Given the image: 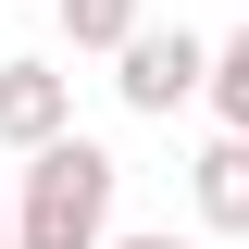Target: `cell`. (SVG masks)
Here are the masks:
<instances>
[{
    "instance_id": "6da1fadb",
    "label": "cell",
    "mask_w": 249,
    "mask_h": 249,
    "mask_svg": "<svg viewBox=\"0 0 249 249\" xmlns=\"http://www.w3.org/2000/svg\"><path fill=\"white\" fill-rule=\"evenodd\" d=\"M112 187H124V162L62 124L50 150H25V175H13V249H100L112 237Z\"/></svg>"
},
{
    "instance_id": "7a4b0ae2",
    "label": "cell",
    "mask_w": 249,
    "mask_h": 249,
    "mask_svg": "<svg viewBox=\"0 0 249 249\" xmlns=\"http://www.w3.org/2000/svg\"><path fill=\"white\" fill-rule=\"evenodd\" d=\"M199 75H212V37H199V25H137V37L112 50V100H124V112H150V124L187 112Z\"/></svg>"
},
{
    "instance_id": "3957f363",
    "label": "cell",
    "mask_w": 249,
    "mask_h": 249,
    "mask_svg": "<svg viewBox=\"0 0 249 249\" xmlns=\"http://www.w3.org/2000/svg\"><path fill=\"white\" fill-rule=\"evenodd\" d=\"M62 124H75V75L37 62V50H13L0 62V150H50Z\"/></svg>"
},
{
    "instance_id": "277c9868",
    "label": "cell",
    "mask_w": 249,
    "mask_h": 249,
    "mask_svg": "<svg viewBox=\"0 0 249 249\" xmlns=\"http://www.w3.org/2000/svg\"><path fill=\"white\" fill-rule=\"evenodd\" d=\"M187 212L212 224V237H249V137H212V150L187 162Z\"/></svg>"
},
{
    "instance_id": "5b68a950",
    "label": "cell",
    "mask_w": 249,
    "mask_h": 249,
    "mask_svg": "<svg viewBox=\"0 0 249 249\" xmlns=\"http://www.w3.org/2000/svg\"><path fill=\"white\" fill-rule=\"evenodd\" d=\"M50 13H62V50H100V62L150 25V0H50Z\"/></svg>"
},
{
    "instance_id": "8992f818",
    "label": "cell",
    "mask_w": 249,
    "mask_h": 249,
    "mask_svg": "<svg viewBox=\"0 0 249 249\" xmlns=\"http://www.w3.org/2000/svg\"><path fill=\"white\" fill-rule=\"evenodd\" d=\"M199 100H212V124H224V137H249V25L224 37V50H212V75H199Z\"/></svg>"
},
{
    "instance_id": "52a82bcc",
    "label": "cell",
    "mask_w": 249,
    "mask_h": 249,
    "mask_svg": "<svg viewBox=\"0 0 249 249\" xmlns=\"http://www.w3.org/2000/svg\"><path fill=\"white\" fill-rule=\"evenodd\" d=\"M100 249H187V237H162V224H124V237H100Z\"/></svg>"
},
{
    "instance_id": "ba28073f",
    "label": "cell",
    "mask_w": 249,
    "mask_h": 249,
    "mask_svg": "<svg viewBox=\"0 0 249 249\" xmlns=\"http://www.w3.org/2000/svg\"><path fill=\"white\" fill-rule=\"evenodd\" d=\"M0 249H13V199H0Z\"/></svg>"
}]
</instances>
